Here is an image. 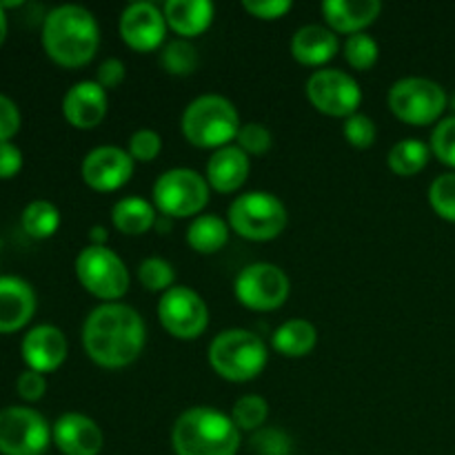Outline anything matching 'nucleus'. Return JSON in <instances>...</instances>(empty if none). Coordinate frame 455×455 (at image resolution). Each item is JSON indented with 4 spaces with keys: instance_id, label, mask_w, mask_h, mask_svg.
I'll use <instances>...</instances> for the list:
<instances>
[{
    "instance_id": "f257e3e1",
    "label": "nucleus",
    "mask_w": 455,
    "mask_h": 455,
    "mask_svg": "<svg viewBox=\"0 0 455 455\" xmlns=\"http://www.w3.org/2000/svg\"><path fill=\"white\" fill-rule=\"evenodd\" d=\"M147 342L142 315L123 302H102L83 324V347L102 369H124L140 358Z\"/></svg>"
},
{
    "instance_id": "f03ea898",
    "label": "nucleus",
    "mask_w": 455,
    "mask_h": 455,
    "mask_svg": "<svg viewBox=\"0 0 455 455\" xmlns=\"http://www.w3.org/2000/svg\"><path fill=\"white\" fill-rule=\"evenodd\" d=\"M44 53L56 65L78 69L89 65L100 47V27L96 16L80 4H60L43 22Z\"/></svg>"
},
{
    "instance_id": "7ed1b4c3",
    "label": "nucleus",
    "mask_w": 455,
    "mask_h": 455,
    "mask_svg": "<svg viewBox=\"0 0 455 455\" xmlns=\"http://www.w3.org/2000/svg\"><path fill=\"white\" fill-rule=\"evenodd\" d=\"M243 431L231 416L213 407H191L178 416L172 429L176 455H238Z\"/></svg>"
},
{
    "instance_id": "20e7f679",
    "label": "nucleus",
    "mask_w": 455,
    "mask_h": 455,
    "mask_svg": "<svg viewBox=\"0 0 455 455\" xmlns=\"http://www.w3.org/2000/svg\"><path fill=\"white\" fill-rule=\"evenodd\" d=\"M240 116L234 102L218 93H204L191 100L182 114L180 129L189 145L198 149H222L238 136Z\"/></svg>"
},
{
    "instance_id": "39448f33",
    "label": "nucleus",
    "mask_w": 455,
    "mask_h": 455,
    "mask_svg": "<svg viewBox=\"0 0 455 455\" xmlns=\"http://www.w3.org/2000/svg\"><path fill=\"white\" fill-rule=\"evenodd\" d=\"M267 363L265 342L247 329H227L209 345V364L222 380L249 382L265 371Z\"/></svg>"
},
{
    "instance_id": "423d86ee",
    "label": "nucleus",
    "mask_w": 455,
    "mask_h": 455,
    "mask_svg": "<svg viewBox=\"0 0 455 455\" xmlns=\"http://www.w3.org/2000/svg\"><path fill=\"white\" fill-rule=\"evenodd\" d=\"M231 231L251 243H269L287 227V207L269 191H247L229 207Z\"/></svg>"
},
{
    "instance_id": "0eeeda50",
    "label": "nucleus",
    "mask_w": 455,
    "mask_h": 455,
    "mask_svg": "<svg viewBox=\"0 0 455 455\" xmlns=\"http://www.w3.org/2000/svg\"><path fill=\"white\" fill-rule=\"evenodd\" d=\"M387 102H389L391 114L398 120L413 127H427V124L438 123L440 116L447 109L449 98L443 84L435 80L409 76L394 83Z\"/></svg>"
},
{
    "instance_id": "6e6552de",
    "label": "nucleus",
    "mask_w": 455,
    "mask_h": 455,
    "mask_svg": "<svg viewBox=\"0 0 455 455\" xmlns=\"http://www.w3.org/2000/svg\"><path fill=\"white\" fill-rule=\"evenodd\" d=\"M207 178L194 169H169L154 182V207L164 218H196L209 203Z\"/></svg>"
},
{
    "instance_id": "1a4fd4ad",
    "label": "nucleus",
    "mask_w": 455,
    "mask_h": 455,
    "mask_svg": "<svg viewBox=\"0 0 455 455\" xmlns=\"http://www.w3.org/2000/svg\"><path fill=\"white\" fill-rule=\"evenodd\" d=\"M76 275L84 291L105 302H116L129 291V269L109 247H87L76 258Z\"/></svg>"
},
{
    "instance_id": "9d476101",
    "label": "nucleus",
    "mask_w": 455,
    "mask_h": 455,
    "mask_svg": "<svg viewBox=\"0 0 455 455\" xmlns=\"http://www.w3.org/2000/svg\"><path fill=\"white\" fill-rule=\"evenodd\" d=\"M289 291H291L289 275L271 262H253L244 267L234 284V293L240 305L260 314L280 309L287 302Z\"/></svg>"
},
{
    "instance_id": "9b49d317",
    "label": "nucleus",
    "mask_w": 455,
    "mask_h": 455,
    "mask_svg": "<svg viewBox=\"0 0 455 455\" xmlns=\"http://www.w3.org/2000/svg\"><path fill=\"white\" fill-rule=\"evenodd\" d=\"M307 98L315 111L331 118H349L363 105V89L358 80L342 69H318L307 80Z\"/></svg>"
},
{
    "instance_id": "f8f14e48",
    "label": "nucleus",
    "mask_w": 455,
    "mask_h": 455,
    "mask_svg": "<svg viewBox=\"0 0 455 455\" xmlns=\"http://www.w3.org/2000/svg\"><path fill=\"white\" fill-rule=\"evenodd\" d=\"M52 443V427L29 407L0 409V453L43 455Z\"/></svg>"
},
{
    "instance_id": "ddd939ff",
    "label": "nucleus",
    "mask_w": 455,
    "mask_h": 455,
    "mask_svg": "<svg viewBox=\"0 0 455 455\" xmlns=\"http://www.w3.org/2000/svg\"><path fill=\"white\" fill-rule=\"evenodd\" d=\"M158 320L169 336L196 340L209 327V307L198 291L176 284L160 296Z\"/></svg>"
},
{
    "instance_id": "4468645a",
    "label": "nucleus",
    "mask_w": 455,
    "mask_h": 455,
    "mask_svg": "<svg viewBox=\"0 0 455 455\" xmlns=\"http://www.w3.org/2000/svg\"><path fill=\"white\" fill-rule=\"evenodd\" d=\"M136 163L127 149L116 145H102L89 151L80 164V176L89 189L98 194L118 191L133 176Z\"/></svg>"
},
{
    "instance_id": "2eb2a0df",
    "label": "nucleus",
    "mask_w": 455,
    "mask_h": 455,
    "mask_svg": "<svg viewBox=\"0 0 455 455\" xmlns=\"http://www.w3.org/2000/svg\"><path fill=\"white\" fill-rule=\"evenodd\" d=\"M167 20L158 4L132 3L123 9L118 20V34L129 49L138 53L156 52L167 38Z\"/></svg>"
},
{
    "instance_id": "dca6fc26",
    "label": "nucleus",
    "mask_w": 455,
    "mask_h": 455,
    "mask_svg": "<svg viewBox=\"0 0 455 455\" xmlns=\"http://www.w3.org/2000/svg\"><path fill=\"white\" fill-rule=\"evenodd\" d=\"M20 354L27 369L38 373H52L62 367L67 354H69V345H67L65 333L58 327L38 324V327L29 329L27 336L22 338Z\"/></svg>"
},
{
    "instance_id": "f3484780",
    "label": "nucleus",
    "mask_w": 455,
    "mask_h": 455,
    "mask_svg": "<svg viewBox=\"0 0 455 455\" xmlns=\"http://www.w3.org/2000/svg\"><path fill=\"white\" fill-rule=\"evenodd\" d=\"M52 440L62 455H100L105 434L84 413H65L52 427Z\"/></svg>"
},
{
    "instance_id": "a211bd4d",
    "label": "nucleus",
    "mask_w": 455,
    "mask_h": 455,
    "mask_svg": "<svg viewBox=\"0 0 455 455\" xmlns=\"http://www.w3.org/2000/svg\"><path fill=\"white\" fill-rule=\"evenodd\" d=\"M109 100L96 80H80L62 98V116L76 129H96L105 120Z\"/></svg>"
},
{
    "instance_id": "6ab92c4d",
    "label": "nucleus",
    "mask_w": 455,
    "mask_h": 455,
    "mask_svg": "<svg viewBox=\"0 0 455 455\" xmlns=\"http://www.w3.org/2000/svg\"><path fill=\"white\" fill-rule=\"evenodd\" d=\"M36 314V291L18 275H0V333H16Z\"/></svg>"
},
{
    "instance_id": "aec40b11",
    "label": "nucleus",
    "mask_w": 455,
    "mask_h": 455,
    "mask_svg": "<svg viewBox=\"0 0 455 455\" xmlns=\"http://www.w3.org/2000/svg\"><path fill=\"white\" fill-rule=\"evenodd\" d=\"M249 172H251L249 156L238 145H227L213 151L204 169V178L218 194H235L244 187Z\"/></svg>"
},
{
    "instance_id": "412c9836",
    "label": "nucleus",
    "mask_w": 455,
    "mask_h": 455,
    "mask_svg": "<svg viewBox=\"0 0 455 455\" xmlns=\"http://www.w3.org/2000/svg\"><path fill=\"white\" fill-rule=\"evenodd\" d=\"M382 12L380 0H327L323 16L333 34H363L378 20Z\"/></svg>"
},
{
    "instance_id": "4be33fe9",
    "label": "nucleus",
    "mask_w": 455,
    "mask_h": 455,
    "mask_svg": "<svg viewBox=\"0 0 455 455\" xmlns=\"http://www.w3.org/2000/svg\"><path fill=\"white\" fill-rule=\"evenodd\" d=\"M340 49L338 36L329 27L305 25L293 34L291 56L305 67H323L333 60Z\"/></svg>"
},
{
    "instance_id": "5701e85b",
    "label": "nucleus",
    "mask_w": 455,
    "mask_h": 455,
    "mask_svg": "<svg viewBox=\"0 0 455 455\" xmlns=\"http://www.w3.org/2000/svg\"><path fill=\"white\" fill-rule=\"evenodd\" d=\"M164 20L180 38L189 40L212 27L216 7L209 0H167L163 7Z\"/></svg>"
},
{
    "instance_id": "b1692460",
    "label": "nucleus",
    "mask_w": 455,
    "mask_h": 455,
    "mask_svg": "<svg viewBox=\"0 0 455 455\" xmlns=\"http://www.w3.org/2000/svg\"><path fill=\"white\" fill-rule=\"evenodd\" d=\"M111 222L116 229L124 235H142L151 231L158 222L156 207L145 198L129 196V198L118 200L111 209Z\"/></svg>"
},
{
    "instance_id": "393cba45",
    "label": "nucleus",
    "mask_w": 455,
    "mask_h": 455,
    "mask_svg": "<svg viewBox=\"0 0 455 455\" xmlns=\"http://www.w3.org/2000/svg\"><path fill=\"white\" fill-rule=\"evenodd\" d=\"M274 349L287 358H305L318 345V329L305 318H291L274 331Z\"/></svg>"
},
{
    "instance_id": "a878e982",
    "label": "nucleus",
    "mask_w": 455,
    "mask_h": 455,
    "mask_svg": "<svg viewBox=\"0 0 455 455\" xmlns=\"http://www.w3.org/2000/svg\"><path fill=\"white\" fill-rule=\"evenodd\" d=\"M229 222L222 220L220 216L213 213H200L191 220L189 229H187V244L194 249L196 253L203 256H212L225 249L229 243Z\"/></svg>"
},
{
    "instance_id": "bb28decb",
    "label": "nucleus",
    "mask_w": 455,
    "mask_h": 455,
    "mask_svg": "<svg viewBox=\"0 0 455 455\" xmlns=\"http://www.w3.org/2000/svg\"><path fill=\"white\" fill-rule=\"evenodd\" d=\"M431 156V147L420 138H404L389 149L387 164L400 178L418 176L427 167Z\"/></svg>"
},
{
    "instance_id": "cd10ccee",
    "label": "nucleus",
    "mask_w": 455,
    "mask_h": 455,
    "mask_svg": "<svg viewBox=\"0 0 455 455\" xmlns=\"http://www.w3.org/2000/svg\"><path fill=\"white\" fill-rule=\"evenodd\" d=\"M22 229L29 238L36 240H47L52 238L53 234L60 227V212L53 203L49 200H34L25 207L20 216Z\"/></svg>"
},
{
    "instance_id": "c85d7f7f",
    "label": "nucleus",
    "mask_w": 455,
    "mask_h": 455,
    "mask_svg": "<svg viewBox=\"0 0 455 455\" xmlns=\"http://www.w3.org/2000/svg\"><path fill=\"white\" fill-rule=\"evenodd\" d=\"M160 67L169 76H178V78L191 76L198 69V49L185 38L172 40L160 52Z\"/></svg>"
},
{
    "instance_id": "c756f323",
    "label": "nucleus",
    "mask_w": 455,
    "mask_h": 455,
    "mask_svg": "<svg viewBox=\"0 0 455 455\" xmlns=\"http://www.w3.org/2000/svg\"><path fill=\"white\" fill-rule=\"evenodd\" d=\"M269 418V403L262 395H243L235 400L234 409H231V420L235 422L240 431H253L262 429Z\"/></svg>"
},
{
    "instance_id": "7c9ffc66",
    "label": "nucleus",
    "mask_w": 455,
    "mask_h": 455,
    "mask_svg": "<svg viewBox=\"0 0 455 455\" xmlns=\"http://www.w3.org/2000/svg\"><path fill=\"white\" fill-rule=\"evenodd\" d=\"M138 280H140V284L147 291L167 293L169 289L176 287V284H173L176 271H173V265L169 260L151 256L145 258V260L140 262V267H138Z\"/></svg>"
},
{
    "instance_id": "2f4dec72",
    "label": "nucleus",
    "mask_w": 455,
    "mask_h": 455,
    "mask_svg": "<svg viewBox=\"0 0 455 455\" xmlns=\"http://www.w3.org/2000/svg\"><path fill=\"white\" fill-rule=\"evenodd\" d=\"M380 58V47H378L376 38L369 34H354L347 36L345 43V60L355 71H369Z\"/></svg>"
},
{
    "instance_id": "473e14b6",
    "label": "nucleus",
    "mask_w": 455,
    "mask_h": 455,
    "mask_svg": "<svg viewBox=\"0 0 455 455\" xmlns=\"http://www.w3.org/2000/svg\"><path fill=\"white\" fill-rule=\"evenodd\" d=\"M249 447L256 455H293V440L287 431L262 427L249 440Z\"/></svg>"
},
{
    "instance_id": "72a5a7b5",
    "label": "nucleus",
    "mask_w": 455,
    "mask_h": 455,
    "mask_svg": "<svg viewBox=\"0 0 455 455\" xmlns=\"http://www.w3.org/2000/svg\"><path fill=\"white\" fill-rule=\"evenodd\" d=\"M429 203L440 218L455 222V172L443 173L431 182Z\"/></svg>"
},
{
    "instance_id": "f704fd0d",
    "label": "nucleus",
    "mask_w": 455,
    "mask_h": 455,
    "mask_svg": "<svg viewBox=\"0 0 455 455\" xmlns=\"http://www.w3.org/2000/svg\"><path fill=\"white\" fill-rule=\"evenodd\" d=\"M342 136L349 142L354 149H369V147L376 145L378 129L369 116L364 114H354L345 120V127H342Z\"/></svg>"
},
{
    "instance_id": "c9c22d12",
    "label": "nucleus",
    "mask_w": 455,
    "mask_h": 455,
    "mask_svg": "<svg viewBox=\"0 0 455 455\" xmlns=\"http://www.w3.org/2000/svg\"><path fill=\"white\" fill-rule=\"evenodd\" d=\"M429 147L440 163L455 169V116H449L435 124Z\"/></svg>"
},
{
    "instance_id": "e433bc0d",
    "label": "nucleus",
    "mask_w": 455,
    "mask_h": 455,
    "mask_svg": "<svg viewBox=\"0 0 455 455\" xmlns=\"http://www.w3.org/2000/svg\"><path fill=\"white\" fill-rule=\"evenodd\" d=\"M235 145L247 156H262L274 145V136H271V132L265 124L247 123L240 127L238 136H235Z\"/></svg>"
},
{
    "instance_id": "4c0bfd02",
    "label": "nucleus",
    "mask_w": 455,
    "mask_h": 455,
    "mask_svg": "<svg viewBox=\"0 0 455 455\" xmlns=\"http://www.w3.org/2000/svg\"><path fill=\"white\" fill-rule=\"evenodd\" d=\"M129 156L133 163H151L163 151V138L154 129H138L129 138Z\"/></svg>"
},
{
    "instance_id": "58836bf2",
    "label": "nucleus",
    "mask_w": 455,
    "mask_h": 455,
    "mask_svg": "<svg viewBox=\"0 0 455 455\" xmlns=\"http://www.w3.org/2000/svg\"><path fill=\"white\" fill-rule=\"evenodd\" d=\"M243 9L258 20H278L293 9L291 0H244Z\"/></svg>"
},
{
    "instance_id": "ea45409f",
    "label": "nucleus",
    "mask_w": 455,
    "mask_h": 455,
    "mask_svg": "<svg viewBox=\"0 0 455 455\" xmlns=\"http://www.w3.org/2000/svg\"><path fill=\"white\" fill-rule=\"evenodd\" d=\"M16 391L25 403H38L44 395V391H47V378H44V373L27 369V371H22L18 376Z\"/></svg>"
},
{
    "instance_id": "a19ab883",
    "label": "nucleus",
    "mask_w": 455,
    "mask_h": 455,
    "mask_svg": "<svg viewBox=\"0 0 455 455\" xmlns=\"http://www.w3.org/2000/svg\"><path fill=\"white\" fill-rule=\"evenodd\" d=\"M20 132V111L12 98L0 93V142H12V138Z\"/></svg>"
},
{
    "instance_id": "79ce46f5",
    "label": "nucleus",
    "mask_w": 455,
    "mask_h": 455,
    "mask_svg": "<svg viewBox=\"0 0 455 455\" xmlns=\"http://www.w3.org/2000/svg\"><path fill=\"white\" fill-rule=\"evenodd\" d=\"M124 76H127V67L120 58H105L96 71V83L105 92H109V89H118L124 83Z\"/></svg>"
},
{
    "instance_id": "37998d69",
    "label": "nucleus",
    "mask_w": 455,
    "mask_h": 455,
    "mask_svg": "<svg viewBox=\"0 0 455 455\" xmlns=\"http://www.w3.org/2000/svg\"><path fill=\"white\" fill-rule=\"evenodd\" d=\"M22 169V151L13 142H0V180L18 176Z\"/></svg>"
},
{
    "instance_id": "c03bdc74",
    "label": "nucleus",
    "mask_w": 455,
    "mask_h": 455,
    "mask_svg": "<svg viewBox=\"0 0 455 455\" xmlns=\"http://www.w3.org/2000/svg\"><path fill=\"white\" fill-rule=\"evenodd\" d=\"M107 238H109V234L102 225H93L92 231H89V244L92 247H107Z\"/></svg>"
},
{
    "instance_id": "a18cd8bd",
    "label": "nucleus",
    "mask_w": 455,
    "mask_h": 455,
    "mask_svg": "<svg viewBox=\"0 0 455 455\" xmlns=\"http://www.w3.org/2000/svg\"><path fill=\"white\" fill-rule=\"evenodd\" d=\"M4 40H7V16H4V9L0 4V47H3Z\"/></svg>"
},
{
    "instance_id": "49530a36",
    "label": "nucleus",
    "mask_w": 455,
    "mask_h": 455,
    "mask_svg": "<svg viewBox=\"0 0 455 455\" xmlns=\"http://www.w3.org/2000/svg\"><path fill=\"white\" fill-rule=\"evenodd\" d=\"M451 105H453V109H455V96H453V100H451Z\"/></svg>"
},
{
    "instance_id": "de8ad7c7",
    "label": "nucleus",
    "mask_w": 455,
    "mask_h": 455,
    "mask_svg": "<svg viewBox=\"0 0 455 455\" xmlns=\"http://www.w3.org/2000/svg\"><path fill=\"white\" fill-rule=\"evenodd\" d=\"M0 247H3V243H0Z\"/></svg>"
}]
</instances>
